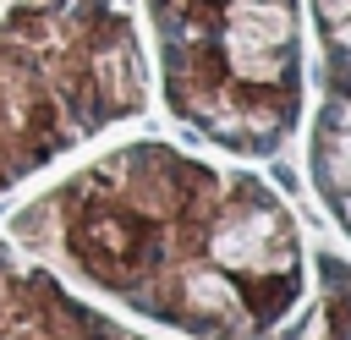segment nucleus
Wrapping results in <instances>:
<instances>
[{
    "label": "nucleus",
    "mask_w": 351,
    "mask_h": 340,
    "mask_svg": "<svg viewBox=\"0 0 351 340\" xmlns=\"http://www.w3.org/2000/svg\"><path fill=\"white\" fill-rule=\"evenodd\" d=\"M318 302L291 318L274 340H351V269L335 252H318ZM0 340H154L132 324L99 313L82 291L27 258L16 241H0Z\"/></svg>",
    "instance_id": "20e7f679"
},
{
    "label": "nucleus",
    "mask_w": 351,
    "mask_h": 340,
    "mask_svg": "<svg viewBox=\"0 0 351 340\" xmlns=\"http://www.w3.org/2000/svg\"><path fill=\"white\" fill-rule=\"evenodd\" d=\"M307 175L318 203L335 214L340 236L351 241V99L318 93L307 121Z\"/></svg>",
    "instance_id": "39448f33"
},
{
    "label": "nucleus",
    "mask_w": 351,
    "mask_h": 340,
    "mask_svg": "<svg viewBox=\"0 0 351 340\" xmlns=\"http://www.w3.org/2000/svg\"><path fill=\"white\" fill-rule=\"evenodd\" d=\"M302 11L313 16V38H318V66H313L318 93L351 99V0H302Z\"/></svg>",
    "instance_id": "423d86ee"
},
{
    "label": "nucleus",
    "mask_w": 351,
    "mask_h": 340,
    "mask_svg": "<svg viewBox=\"0 0 351 340\" xmlns=\"http://www.w3.org/2000/svg\"><path fill=\"white\" fill-rule=\"evenodd\" d=\"M148 110V55L115 0H16L0 11V197Z\"/></svg>",
    "instance_id": "f03ea898"
},
{
    "label": "nucleus",
    "mask_w": 351,
    "mask_h": 340,
    "mask_svg": "<svg viewBox=\"0 0 351 340\" xmlns=\"http://www.w3.org/2000/svg\"><path fill=\"white\" fill-rule=\"evenodd\" d=\"M11 241L176 340H274L307 296L291 203L263 175L159 137L121 143L22 203Z\"/></svg>",
    "instance_id": "f257e3e1"
},
{
    "label": "nucleus",
    "mask_w": 351,
    "mask_h": 340,
    "mask_svg": "<svg viewBox=\"0 0 351 340\" xmlns=\"http://www.w3.org/2000/svg\"><path fill=\"white\" fill-rule=\"evenodd\" d=\"M165 110L230 159H274L307 115L302 0H143Z\"/></svg>",
    "instance_id": "7ed1b4c3"
}]
</instances>
